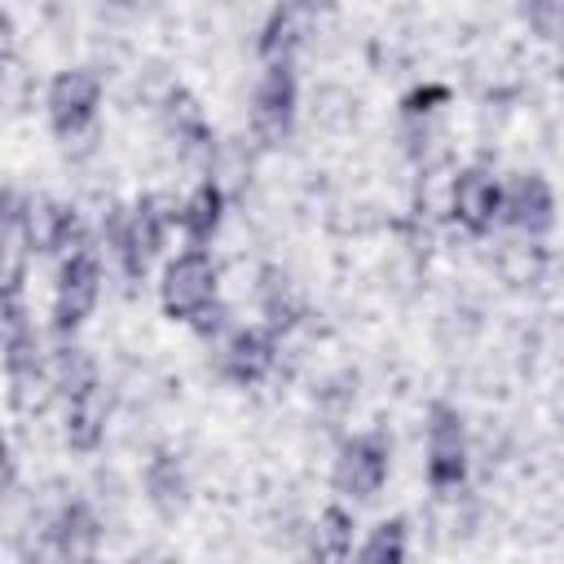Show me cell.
Returning a JSON list of instances; mask_svg holds the SVG:
<instances>
[{
	"label": "cell",
	"mask_w": 564,
	"mask_h": 564,
	"mask_svg": "<svg viewBox=\"0 0 564 564\" xmlns=\"http://www.w3.org/2000/svg\"><path fill=\"white\" fill-rule=\"evenodd\" d=\"M62 392H66V441L75 449H93L101 441L106 423V397L97 383V370L79 348L62 352Z\"/></svg>",
	"instance_id": "6da1fadb"
},
{
	"label": "cell",
	"mask_w": 564,
	"mask_h": 564,
	"mask_svg": "<svg viewBox=\"0 0 564 564\" xmlns=\"http://www.w3.org/2000/svg\"><path fill=\"white\" fill-rule=\"evenodd\" d=\"M163 308L176 322H203L216 308V264L207 251H181L167 269H163Z\"/></svg>",
	"instance_id": "7a4b0ae2"
},
{
	"label": "cell",
	"mask_w": 564,
	"mask_h": 564,
	"mask_svg": "<svg viewBox=\"0 0 564 564\" xmlns=\"http://www.w3.org/2000/svg\"><path fill=\"white\" fill-rule=\"evenodd\" d=\"M467 476V432L463 414L445 401L427 410V480L432 489H458Z\"/></svg>",
	"instance_id": "3957f363"
},
{
	"label": "cell",
	"mask_w": 564,
	"mask_h": 564,
	"mask_svg": "<svg viewBox=\"0 0 564 564\" xmlns=\"http://www.w3.org/2000/svg\"><path fill=\"white\" fill-rule=\"evenodd\" d=\"M97 295H101V264H97L93 247L62 256L57 295H53V326H57L62 335H70V330L93 313Z\"/></svg>",
	"instance_id": "277c9868"
},
{
	"label": "cell",
	"mask_w": 564,
	"mask_h": 564,
	"mask_svg": "<svg viewBox=\"0 0 564 564\" xmlns=\"http://www.w3.org/2000/svg\"><path fill=\"white\" fill-rule=\"evenodd\" d=\"M388 480V441L379 432H357L339 445L335 489L348 498H375Z\"/></svg>",
	"instance_id": "5b68a950"
},
{
	"label": "cell",
	"mask_w": 564,
	"mask_h": 564,
	"mask_svg": "<svg viewBox=\"0 0 564 564\" xmlns=\"http://www.w3.org/2000/svg\"><path fill=\"white\" fill-rule=\"evenodd\" d=\"M291 123H295V75H291V62H273V66H264V75L256 84L251 128L264 145H278V141H286Z\"/></svg>",
	"instance_id": "8992f818"
},
{
	"label": "cell",
	"mask_w": 564,
	"mask_h": 564,
	"mask_svg": "<svg viewBox=\"0 0 564 564\" xmlns=\"http://www.w3.org/2000/svg\"><path fill=\"white\" fill-rule=\"evenodd\" d=\"M163 247V212L159 198H137L119 220H115V251L123 260L128 278H141L150 269V260Z\"/></svg>",
	"instance_id": "52a82bcc"
},
{
	"label": "cell",
	"mask_w": 564,
	"mask_h": 564,
	"mask_svg": "<svg viewBox=\"0 0 564 564\" xmlns=\"http://www.w3.org/2000/svg\"><path fill=\"white\" fill-rule=\"evenodd\" d=\"M101 101V79L93 70H62L48 84V123L57 137H75L93 123Z\"/></svg>",
	"instance_id": "ba28073f"
},
{
	"label": "cell",
	"mask_w": 564,
	"mask_h": 564,
	"mask_svg": "<svg viewBox=\"0 0 564 564\" xmlns=\"http://www.w3.org/2000/svg\"><path fill=\"white\" fill-rule=\"evenodd\" d=\"M454 220L467 234H489L494 220L502 216V185L485 167H463L454 176Z\"/></svg>",
	"instance_id": "9c48e42d"
},
{
	"label": "cell",
	"mask_w": 564,
	"mask_h": 564,
	"mask_svg": "<svg viewBox=\"0 0 564 564\" xmlns=\"http://www.w3.org/2000/svg\"><path fill=\"white\" fill-rule=\"evenodd\" d=\"M502 216L507 225H516L520 234L538 238L555 225V194L538 172H520L507 189H502Z\"/></svg>",
	"instance_id": "30bf717a"
},
{
	"label": "cell",
	"mask_w": 564,
	"mask_h": 564,
	"mask_svg": "<svg viewBox=\"0 0 564 564\" xmlns=\"http://www.w3.org/2000/svg\"><path fill=\"white\" fill-rule=\"evenodd\" d=\"M220 370L234 383H260L273 370V335L269 330H234L225 352H220Z\"/></svg>",
	"instance_id": "8fae6325"
},
{
	"label": "cell",
	"mask_w": 564,
	"mask_h": 564,
	"mask_svg": "<svg viewBox=\"0 0 564 564\" xmlns=\"http://www.w3.org/2000/svg\"><path fill=\"white\" fill-rule=\"evenodd\" d=\"M97 542H101L97 516L88 511V502H70L57 516V529H53L57 564H93L97 560Z\"/></svg>",
	"instance_id": "7c38bea8"
},
{
	"label": "cell",
	"mask_w": 564,
	"mask_h": 564,
	"mask_svg": "<svg viewBox=\"0 0 564 564\" xmlns=\"http://www.w3.org/2000/svg\"><path fill=\"white\" fill-rule=\"evenodd\" d=\"M4 366H9L13 388L35 366V330L26 326V313H22L18 295H4Z\"/></svg>",
	"instance_id": "4fadbf2b"
},
{
	"label": "cell",
	"mask_w": 564,
	"mask_h": 564,
	"mask_svg": "<svg viewBox=\"0 0 564 564\" xmlns=\"http://www.w3.org/2000/svg\"><path fill=\"white\" fill-rule=\"evenodd\" d=\"M220 212H225L220 185H216V181H203V185L185 198V207H181V225H185L189 242H207V238L220 229Z\"/></svg>",
	"instance_id": "5bb4252c"
},
{
	"label": "cell",
	"mask_w": 564,
	"mask_h": 564,
	"mask_svg": "<svg viewBox=\"0 0 564 564\" xmlns=\"http://www.w3.org/2000/svg\"><path fill=\"white\" fill-rule=\"evenodd\" d=\"M145 489H150V502H154L159 511H176V507H181L185 476H181V463H176L167 449H159V454L150 458V467H145Z\"/></svg>",
	"instance_id": "9a60e30c"
},
{
	"label": "cell",
	"mask_w": 564,
	"mask_h": 564,
	"mask_svg": "<svg viewBox=\"0 0 564 564\" xmlns=\"http://www.w3.org/2000/svg\"><path fill=\"white\" fill-rule=\"evenodd\" d=\"M352 564H405V520L392 516V520L375 524L370 538L361 542V551L352 555Z\"/></svg>",
	"instance_id": "2e32d148"
},
{
	"label": "cell",
	"mask_w": 564,
	"mask_h": 564,
	"mask_svg": "<svg viewBox=\"0 0 564 564\" xmlns=\"http://www.w3.org/2000/svg\"><path fill=\"white\" fill-rule=\"evenodd\" d=\"M300 22H304V9H278L269 18V26L260 31V57H264V66L291 62V48L300 44Z\"/></svg>",
	"instance_id": "e0dca14e"
},
{
	"label": "cell",
	"mask_w": 564,
	"mask_h": 564,
	"mask_svg": "<svg viewBox=\"0 0 564 564\" xmlns=\"http://www.w3.org/2000/svg\"><path fill=\"white\" fill-rule=\"evenodd\" d=\"M317 546H322V555H330V560H344V555L352 551V516H348L344 507H326V511H322Z\"/></svg>",
	"instance_id": "ac0fdd59"
},
{
	"label": "cell",
	"mask_w": 564,
	"mask_h": 564,
	"mask_svg": "<svg viewBox=\"0 0 564 564\" xmlns=\"http://www.w3.org/2000/svg\"><path fill=\"white\" fill-rule=\"evenodd\" d=\"M264 313H269L273 326H286L291 313H295V304H291V286H286V278H282L278 269H264Z\"/></svg>",
	"instance_id": "d6986e66"
},
{
	"label": "cell",
	"mask_w": 564,
	"mask_h": 564,
	"mask_svg": "<svg viewBox=\"0 0 564 564\" xmlns=\"http://www.w3.org/2000/svg\"><path fill=\"white\" fill-rule=\"evenodd\" d=\"M445 97H449V88H445V84L414 88V93L405 97V115H423V110H432V101H445Z\"/></svg>",
	"instance_id": "ffe728a7"
},
{
	"label": "cell",
	"mask_w": 564,
	"mask_h": 564,
	"mask_svg": "<svg viewBox=\"0 0 564 564\" xmlns=\"http://www.w3.org/2000/svg\"><path fill=\"white\" fill-rule=\"evenodd\" d=\"M560 75H564V57H560Z\"/></svg>",
	"instance_id": "44dd1931"
}]
</instances>
